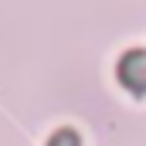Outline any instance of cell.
<instances>
[{
	"label": "cell",
	"instance_id": "6da1fadb",
	"mask_svg": "<svg viewBox=\"0 0 146 146\" xmlns=\"http://www.w3.org/2000/svg\"><path fill=\"white\" fill-rule=\"evenodd\" d=\"M119 82H122L133 95H143L146 92V51L143 48L129 51V54L119 61Z\"/></svg>",
	"mask_w": 146,
	"mask_h": 146
},
{
	"label": "cell",
	"instance_id": "7a4b0ae2",
	"mask_svg": "<svg viewBox=\"0 0 146 146\" xmlns=\"http://www.w3.org/2000/svg\"><path fill=\"white\" fill-rule=\"evenodd\" d=\"M48 146H82V143H78V136H75L72 129H61V133H54V139Z\"/></svg>",
	"mask_w": 146,
	"mask_h": 146
}]
</instances>
